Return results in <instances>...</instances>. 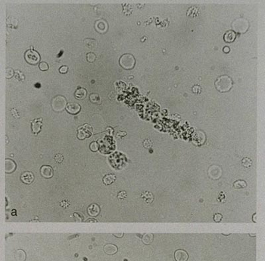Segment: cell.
Returning a JSON list of instances; mask_svg holds the SVG:
<instances>
[{"label":"cell","instance_id":"obj_6","mask_svg":"<svg viewBox=\"0 0 265 261\" xmlns=\"http://www.w3.org/2000/svg\"><path fill=\"white\" fill-rule=\"evenodd\" d=\"M104 252L109 255H113L118 252V247L112 244H108L104 247Z\"/></svg>","mask_w":265,"mask_h":261},{"label":"cell","instance_id":"obj_28","mask_svg":"<svg viewBox=\"0 0 265 261\" xmlns=\"http://www.w3.org/2000/svg\"><path fill=\"white\" fill-rule=\"evenodd\" d=\"M35 86L36 88H40L41 87V84H40L39 82H37V83H36V84L35 85Z\"/></svg>","mask_w":265,"mask_h":261},{"label":"cell","instance_id":"obj_29","mask_svg":"<svg viewBox=\"0 0 265 261\" xmlns=\"http://www.w3.org/2000/svg\"><path fill=\"white\" fill-rule=\"evenodd\" d=\"M62 53H63V51H62V50H61V51H60V53H59V55H58V56H57V57H60V56L62 55Z\"/></svg>","mask_w":265,"mask_h":261},{"label":"cell","instance_id":"obj_5","mask_svg":"<svg viewBox=\"0 0 265 261\" xmlns=\"http://www.w3.org/2000/svg\"><path fill=\"white\" fill-rule=\"evenodd\" d=\"M87 211L89 215L92 216V217H95L99 213L100 208L97 204H94H94H92L91 205L89 206Z\"/></svg>","mask_w":265,"mask_h":261},{"label":"cell","instance_id":"obj_11","mask_svg":"<svg viewBox=\"0 0 265 261\" xmlns=\"http://www.w3.org/2000/svg\"><path fill=\"white\" fill-rule=\"evenodd\" d=\"M86 94H87V92L86 89L80 87L75 92V96L76 98L78 99H83L84 98L86 97Z\"/></svg>","mask_w":265,"mask_h":261},{"label":"cell","instance_id":"obj_8","mask_svg":"<svg viewBox=\"0 0 265 261\" xmlns=\"http://www.w3.org/2000/svg\"><path fill=\"white\" fill-rule=\"evenodd\" d=\"M66 110L71 114H76L80 110V106L76 103H68L66 106Z\"/></svg>","mask_w":265,"mask_h":261},{"label":"cell","instance_id":"obj_24","mask_svg":"<svg viewBox=\"0 0 265 261\" xmlns=\"http://www.w3.org/2000/svg\"><path fill=\"white\" fill-rule=\"evenodd\" d=\"M60 205L61 207L64 208H66L68 206H70V202H69L68 200H63L60 202Z\"/></svg>","mask_w":265,"mask_h":261},{"label":"cell","instance_id":"obj_26","mask_svg":"<svg viewBox=\"0 0 265 261\" xmlns=\"http://www.w3.org/2000/svg\"><path fill=\"white\" fill-rule=\"evenodd\" d=\"M68 66L65 65V66H62L60 68L59 71H60L61 73H65V72H66L68 71Z\"/></svg>","mask_w":265,"mask_h":261},{"label":"cell","instance_id":"obj_10","mask_svg":"<svg viewBox=\"0 0 265 261\" xmlns=\"http://www.w3.org/2000/svg\"><path fill=\"white\" fill-rule=\"evenodd\" d=\"M26 255L23 250L19 249L15 254V258L16 261H25L26 260Z\"/></svg>","mask_w":265,"mask_h":261},{"label":"cell","instance_id":"obj_21","mask_svg":"<svg viewBox=\"0 0 265 261\" xmlns=\"http://www.w3.org/2000/svg\"><path fill=\"white\" fill-rule=\"evenodd\" d=\"M222 218H223V216L221 215V214L217 213V214H215V215L214 216V220L215 222L218 223L222 220Z\"/></svg>","mask_w":265,"mask_h":261},{"label":"cell","instance_id":"obj_15","mask_svg":"<svg viewBox=\"0 0 265 261\" xmlns=\"http://www.w3.org/2000/svg\"><path fill=\"white\" fill-rule=\"evenodd\" d=\"M14 75H15V79H17L19 81H23L25 79V76L23 75V73L22 72H21L19 70L15 71V72H14Z\"/></svg>","mask_w":265,"mask_h":261},{"label":"cell","instance_id":"obj_2","mask_svg":"<svg viewBox=\"0 0 265 261\" xmlns=\"http://www.w3.org/2000/svg\"><path fill=\"white\" fill-rule=\"evenodd\" d=\"M174 259L176 261H187L188 259V254L185 250L179 249L175 252Z\"/></svg>","mask_w":265,"mask_h":261},{"label":"cell","instance_id":"obj_13","mask_svg":"<svg viewBox=\"0 0 265 261\" xmlns=\"http://www.w3.org/2000/svg\"><path fill=\"white\" fill-rule=\"evenodd\" d=\"M233 187L235 189H243L247 187V183L244 180H237L233 184Z\"/></svg>","mask_w":265,"mask_h":261},{"label":"cell","instance_id":"obj_4","mask_svg":"<svg viewBox=\"0 0 265 261\" xmlns=\"http://www.w3.org/2000/svg\"><path fill=\"white\" fill-rule=\"evenodd\" d=\"M21 180L25 184H31L34 181V175L29 171L24 172L21 176Z\"/></svg>","mask_w":265,"mask_h":261},{"label":"cell","instance_id":"obj_22","mask_svg":"<svg viewBox=\"0 0 265 261\" xmlns=\"http://www.w3.org/2000/svg\"><path fill=\"white\" fill-rule=\"evenodd\" d=\"M118 197L119 198V199H124L127 197V192L123 191H121L119 193V194L118 195Z\"/></svg>","mask_w":265,"mask_h":261},{"label":"cell","instance_id":"obj_27","mask_svg":"<svg viewBox=\"0 0 265 261\" xmlns=\"http://www.w3.org/2000/svg\"><path fill=\"white\" fill-rule=\"evenodd\" d=\"M114 235H115V237H119V238H121V237H123V235L124 234V233H120V234H115V233H114L113 234Z\"/></svg>","mask_w":265,"mask_h":261},{"label":"cell","instance_id":"obj_9","mask_svg":"<svg viewBox=\"0 0 265 261\" xmlns=\"http://www.w3.org/2000/svg\"><path fill=\"white\" fill-rule=\"evenodd\" d=\"M116 180V176L114 174H108L104 176V177L103 178V182L105 185H111Z\"/></svg>","mask_w":265,"mask_h":261},{"label":"cell","instance_id":"obj_23","mask_svg":"<svg viewBox=\"0 0 265 261\" xmlns=\"http://www.w3.org/2000/svg\"><path fill=\"white\" fill-rule=\"evenodd\" d=\"M143 145L146 148H149L152 146V142L150 140H145L143 142Z\"/></svg>","mask_w":265,"mask_h":261},{"label":"cell","instance_id":"obj_17","mask_svg":"<svg viewBox=\"0 0 265 261\" xmlns=\"http://www.w3.org/2000/svg\"><path fill=\"white\" fill-rule=\"evenodd\" d=\"M251 164H252V161L248 158H244L242 160V165L243 166H245V168H248V167H250L251 165Z\"/></svg>","mask_w":265,"mask_h":261},{"label":"cell","instance_id":"obj_16","mask_svg":"<svg viewBox=\"0 0 265 261\" xmlns=\"http://www.w3.org/2000/svg\"><path fill=\"white\" fill-rule=\"evenodd\" d=\"M89 100L92 102H100V98L97 94L93 93L91 95H89Z\"/></svg>","mask_w":265,"mask_h":261},{"label":"cell","instance_id":"obj_18","mask_svg":"<svg viewBox=\"0 0 265 261\" xmlns=\"http://www.w3.org/2000/svg\"><path fill=\"white\" fill-rule=\"evenodd\" d=\"M55 160L56 161V163L60 164V163L62 162V161L64 160V156L60 154H58L55 155Z\"/></svg>","mask_w":265,"mask_h":261},{"label":"cell","instance_id":"obj_20","mask_svg":"<svg viewBox=\"0 0 265 261\" xmlns=\"http://www.w3.org/2000/svg\"><path fill=\"white\" fill-rule=\"evenodd\" d=\"M95 58H96V57L95 56V55L93 53H88L87 59L89 62H94L95 60Z\"/></svg>","mask_w":265,"mask_h":261},{"label":"cell","instance_id":"obj_25","mask_svg":"<svg viewBox=\"0 0 265 261\" xmlns=\"http://www.w3.org/2000/svg\"><path fill=\"white\" fill-rule=\"evenodd\" d=\"M11 111H12V115H13L14 117H16V118H19V114H18V112H17V110L15 109V108H12V110H11Z\"/></svg>","mask_w":265,"mask_h":261},{"label":"cell","instance_id":"obj_19","mask_svg":"<svg viewBox=\"0 0 265 261\" xmlns=\"http://www.w3.org/2000/svg\"><path fill=\"white\" fill-rule=\"evenodd\" d=\"M39 69L42 71H46L49 69V65L45 62H41L39 64Z\"/></svg>","mask_w":265,"mask_h":261},{"label":"cell","instance_id":"obj_7","mask_svg":"<svg viewBox=\"0 0 265 261\" xmlns=\"http://www.w3.org/2000/svg\"><path fill=\"white\" fill-rule=\"evenodd\" d=\"M41 121H42L41 118L35 119L33 121V123H32V128H33V132L35 134H38L40 132L41 126L42 125Z\"/></svg>","mask_w":265,"mask_h":261},{"label":"cell","instance_id":"obj_1","mask_svg":"<svg viewBox=\"0 0 265 261\" xmlns=\"http://www.w3.org/2000/svg\"><path fill=\"white\" fill-rule=\"evenodd\" d=\"M31 48L32 49H29L26 51L25 54V58L26 62H28L29 64L36 65L39 62L41 57L38 52L35 51L33 47Z\"/></svg>","mask_w":265,"mask_h":261},{"label":"cell","instance_id":"obj_12","mask_svg":"<svg viewBox=\"0 0 265 261\" xmlns=\"http://www.w3.org/2000/svg\"><path fill=\"white\" fill-rule=\"evenodd\" d=\"M236 35L235 33V32H233L232 31H229L227 32L224 36V39L225 41H227V42H232V41H234V39H235Z\"/></svg>","mask_w":265,"mask_h":261},{"label":"cell","instance_id":"obj_3","mask_svg":"<svg viewBox=\"0 0 265 261\" xmlns=\"http://www.w3.org/2000/svg\"><path fill=\"white\" fill-rule=\"evenodd\" d=\"M41 174L45 178H51L53 175V170L50 165H42L41 168Z\"/></svg>","mask_w":265,"mask_h":261},{"label":"cell","instance_id":"obj_14","mask_svg":"<svg viewBox=\"0 0 265 261\" xmlns=\"http://www.w3.org/2000/svg\"><path fill=\"white\" fill-rule=\"evenodd\" d=\"M153 235L151 233H146L142 237V242L145 244H149L152 242Z\"/></svg>","mask_w":265,"mask_h":261}]
</instances>
